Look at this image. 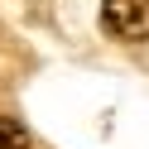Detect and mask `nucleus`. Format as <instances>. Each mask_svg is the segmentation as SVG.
Here are the masks:
<instances>
[{
    "instance_id": "nucleus-1",
    "label": "nucleus",
    "mask_w": 149,
    "mask_h": 149,
    "mask_svg": "<svg viewBox=\"0 0 149 149\" xmlns=\"http://www.w3.org/2000/svg\"><path fill=\"white\" fill-rule=\"evenodd\" d=\"M101 29L120 43H149V0H101Z\"/></svg>"
},
{
    "instance_id": "nucleus-2",
    "label": "nucleus",
    "mask_w": 149,
    "mask_h": 149,
    "mask_svg": "<svg viewBox=\"0 0 149 149\" xmlns=\"http://www.w3.org/2000/svg\"><path fill=\"white\" fill-rule=\"evenodd\" d=\"M24 144H29V130H24L19 120L0 116V149H24Z\"/></svg>"
}]
</instances>
